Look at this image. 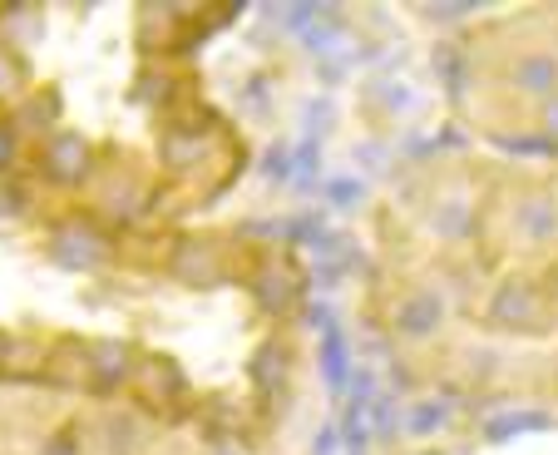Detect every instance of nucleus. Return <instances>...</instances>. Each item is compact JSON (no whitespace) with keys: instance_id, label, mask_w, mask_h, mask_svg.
<instances>
[{"instance_id":"obj_1","label":"nucleus","mask_w":558,"mask_h":455,"mask_svg":"<svg viewBox=\"0 0 558 455\" xmlns=\"http://www.w3.org/2000/svg\"><path fill=\"white\" fill-rule=\"evenodd\" d=\"M85 164H89V144L80 134H54L45 144V173L54 183H80L85 179Z\"/></svg>"},{"instance_id":"obj_2","label":"nucleus","mask_w":558,"mask_h":455,"mask_svg":"<svg viewBox=\"0 0 558 455\" xmlns=\"http://www.w3.org/2000/svg\"><path fill=\"white\" fill-rule=\"evenodd\" d=\"M489 318L505 322V327H514V322H534L538 318V292L529 283H505L495 292V302H489Z\"/></svg>"},{"instance_id":"obj_3","label":"nucleus","mask_w":558,"mask_h":455,"mask_svg":"<svg viewBox=\"0 0 558 455\" xmlns=\"http://www.w3.org/2000/svg\"><path fill=\"white\" fill-rule=\"evenodd\" d=\"M445 308H440V297L435 292H415L401 302V312H396V327L405 332V337H430L435 327H440Z\"/></svg>"},{"instance_id":"obj_4","label":"nucleus","mask_w":558,"mask_h":455,"mask_svg":"<svg viewBox=\"0 0 558 455\" xmlns=\"http://www.w3.org/2000/svg\"><path fill=\"white\" fill-rule=\"evenodd\" d=\"M218 253H213L208 243H179V253H173V277H183V283H218Z\"/></svg>"},{"instance_id":"obj_5","label":"nucleus","mask_w":558,"mask_h":455,"mask_svg":"<svg viewBox=\"0 0 558 455\" xmlns=\"http://www.w3.org/2000/svg\"><path fill=\"white\" fill-rule=\"evenodd\" d=\"M514 85L529 89V95H554L558 89V60L554 55H524L514 64Z\"/></svg>"},{"instance_id":"obj_6","label":"nucleus","mask_w":558,"mask_h":455,"mask_svg":"<svg viewBox=\"0 0 558 455\" xmlns=\"http://www.w3.org/2000/svg\"><path fill=\"white\" fill-rule=\"evenodd\" d=\"M519 234L529 238V243H544V238L558 234V208L548 199H529L524 208H519Z\"/></svg>"},{"instance_id":"obj_7","label":"nucleus","mask_w":558,"mask_h":455,"mask_svg":"<svg viewBox=\"0 0 558 455\" xmlns=\"http://www.w3.org/2000/svg\"><path fill=\"white\" fill-rule=\"evenodd\" d=\"M435 228H440V234H460L464 228V203H445V208L435 213Z\"/></svg>"},{"instance_id":"obj_8","label":"nucleus","mask_w":558,"mask_h":455,"mask_svg":"<svg viewBox=\"0 0 558 455\" xmlns=\"http://www.w3.org/2000/svg\"><path fill=\"white\" fill-rule=\"evenodd\" d=\"M99 371H105V376H124V347H99Z\"/></svg>"},{"instance_id":"obj_9","label":"nucleus","mask_w":558,"mask_h":455,"mask_svg":"<svg viewBox=\"0 0 558 455\" xmlns=\"http://www.w3.org/2000/svg\"><path fill=\"white\" fill-rule=\"evenodd\" d=\"M524 426H544V416H509V421H499V426H495V435H505V431H524Z\"/></svg>"},{"instance_id":"obj_10","label":"nucleus","mask_w":558,"mask_h":455,"mask_svg":"<svg viewBox=\"0 0 558 455\" xmlns=\"http://www.w3.org/2000/svg\"><path fill=\"white\" fill-rule=\"evenodd\" d=\"M544 124H548V129H558V99H554V105L544 109Z\"/></svg>"},{"instance_id":"obj_11","label":"nucleus","mask_w":558,"mask_h":455,"mask_svg":"<svg viewBox=\"0 0 558 455\" xmlns=\"http://www.w3.org/2000/svg\"><path fill=\"white\" fill-rule=\"evenodd\" d=\"M5 351H11V342H5V332H0V357H5Z\"/></svg>"},{"instance_id":"obj_12","label":"nucleus","mask_w":558,"mask_h":455,"mask_svg":"<svg viewBox=\"0 0 558 455\" xmlns=\"http://www.w3.org/2000/svg\"><path fill=\"white\" fill-rule=\"evenodd\" d=\"M5 148H11V144H5V134H0V159H5Z\"/></svg>"}]
</instances>
